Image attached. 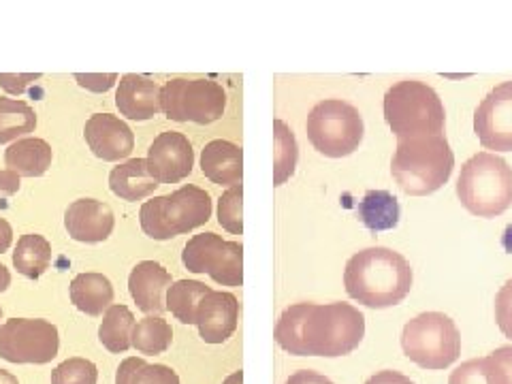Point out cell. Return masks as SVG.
Listing matches in <instances>:
<instances>
[{
  "instance_id": "obj_41",
  "label": "cell",
  "mask_w": 512,
  "mask_h": 384,
  "mask_svg": "<svg viewBox=\"0 0 512 384\" xmlns=\"http://www.w3.org/2000/svg\"><path fill=\"white\" fill-rule=\"evenodd\" d=\"M11 242H13V229H11V224H9L5 218H0V254L9 250Z\"/></svg>"
},
{
  "instance_id": "obj_38",
  "label": "cell",
  "mask_w": 512,
  "mask_h": 384,
  "mask_svg": "<svg viewBox=\"0 0 512 384\" xmlns=\"http://www.w3.org/2000/svg\"><path fill=\"white\" fill-rule=\"evenodd\" d=\"M22 182H20V175L13 173L9 169L0 171V207L7 205V199L13 197L15 192L20 190Z\"/></svg>"
},
{
  "instance_id": "obj_44",
  "label": "cell",
  "mask_w": 512,
  "mask_h": 384,
  "mask_svg": "<svg viewBox=\"0 0 512 384\" xmlns=\"http://www.w3.org/2000/svg\"><path fill=\"white\" fill-rule=\"evenodd\" d=\"M0 384H20V382L11 372H7V370H3V367H0Z\"/></svg>"
},
{
  "instance_id": "obj_22",
  "label": "cell",
  "mask_w": 512,
  "mask_h": 384,
  "mask_svg": "<svg viewBox=\"0 0 512 384\" xmlns=\"http://www.w3.org/2000/svg\"><path fill=\"white\" fill-rule=\"evenodd\" d=\"M73 306L88 316H101L114 306V286L103 274H79L71 282Z\"/></svg>"
},
{
  "instance_id": "obj_13",
  "label": "cell",
  "mask_w": 512,
  "mask_h": 384,
  "mask_svg": "<svg viewBox=\"0 0 512 384\" xmlns=\"http://www.w3.org/2000/svg\"><path fill=\"white\" fill-rule=\"evenodd\" d=\"M148 171L158 184H178L192 173L195 152L186 135L167 131L160 133L148 150Z\"/></svg>"
},
{
  "instance_id": "obj_26",
  "label": "cell",
  "mask_w": 512,
  "mask_h": 384,
  "mask_svg": "<svg viewBox=\"0 0 512 384\" xmlns=\"http://www.w3.org/2000/svg\"><path fill=\"white\" fill-rule=\"evenodd\" d=\"M212 288L197 280H178L167 291V310L184 325H197V310Z\"/></svg>"
},
{
  "instance_id": "obj_7",
  "label": "cell",
  "mask_w": 512,
  "mask_h": 384,
  "mask_svg": "<svg viewBox=\"0 0 512 384\" xmlns=\"http://www.w3.org/2000/svg\"><path fill=\"white\" fill-rule=\"evenodd\" d=\"M402 348L404 355L423 370H446L461 355V335L451 316L425 312L406 323Z\"/></svg>"
},
{
  "instance_id": "obj_45",
  "label": "cell",
  "mask_w": 512,
  "mask_h": 384,
  "mask_svg": "<svg viewBox=\"0 0 512 384\" xmlns=\"http://www.w3.org/2000/svg\"><path fill=\"white\" fill-rule=\"evenodd\" d=\"M0 318H3V308H0Z\"/></svg>"
},
{
  "instance_id": "obj_29",
  "label": "cell",
  "mask_w": 512,
  "mask_h": 384,
  "mask_svg": "<svg viewBox=\"0 0 512 384\" xmlns=\"http://www.w3.org/2000/svg\"><path fill=\"white\" fill-rule=\"evenodd\" d=\"M274 186H282L293 178L299 160L297 139L284 120H274Z\"/></svg>"
},
{
  "instance_id": "obj_12",
  "label": "cell",
  "mask_w": 512,
  "mask_h": 384,
  "mask_svg": "<svg viewBox=\"0 0 512 384\" xmlns=\"http://www.w3.org/2000/svg\"><path fill=\"white\" fill-rule=\"evenodd\" d=\"M474 131L485 150L512 152V82L495 86L476 107Z\"/></svg>"
},
{
  "instance_id": "obj_17",
  "label": "cell",
  "mask_w": 512,
  "mask_h": 384,
  "mask_svg": "<svg viewBox=\"0 0 512 384\" xmlns=\"http://www.w3.org/2000/svg\"><path fill=\"white\" fill-rule=\"evenodd\" d=\"M171 284V274L156 261L137 263L128 276V291L137 308L150 316H160L167 310V291Z\"/></svg>"
},
{
  "instance_id": "obj_11",
  "label": "cell",
  "mask_w": 512,
  "mask_h": 384,
  "mask_svg": "<svg viewBox=\"0 0 512 384\" xmlns=\"http://www.w3.org/2000/svg\"><path fill=\"white\" fill-rule=\"evenodd\" d=\"M182 263L192 274H207L222 286L244 284V246L227 242L216 233H201L188 239Z\"/></svg>"
},
{
  "instance_id": "obj_8",
  "label": "cell",
  "mask_w": 512,
  "mask_h": 384,
  "mask_svg": "<svg viewBox=\"0 0 512 384\" xmlns=\"http://www.w3.org/2000/svg\"><path fill=\"white\" fill-rule=\"evenodd\" d=\"M308 139L323 156L344 158L355 152L365 133V124L355 105L340 99H325L308 116Z\"/></svg>"
},
{
  "instance_id": "obj_37",
  "label": "cell",
  "mask_w": 512,
  "mask_h": 384,
  "mask_svg": "<svg viewBox=\"0 0 512 384\" xmlns=\"http://www.w3.org/2000/svg\"><path fill=\"white\" fill-rule=\"evenodd\" d=\"M37 79H41V73H0V86L7 94H22Z\"/></svg>"
},
{
  "instance_id": "obj_36",
  "label": "cell",
  "mask_w": 512,
  "mask_h": 384,
  "mask_svg": "<svg viewBox=\"0 0 512 384\" xmlns=\"http://www.w3.org/2000/svg\"><path fill=\"white\" fill-rule=\"evenodd\" d=\"M77 84L90 92H107L118 82L116 73H75Z\"/></svg>"
},
{
  "instance_id": "obj_23",
  "label": "cell",
  "mask_w": 512,
  "mask_h": 384,
  "mask_svg": "<svg viewBox=\"0 0 512 384\" xmlns=\"http://www.w3.org/2000/svg\"><path fill=\"white\" fill-rule=\"evenodd\" d=\"M402 207L399 201L387 190H367L359 201V220L370 231H389L399 224Z\"/></svg>"
},
{
  "instance_id": "obj_28",
  "label": "cell",
  "mask_w": 512,
  "mask_h": 384,
  "mask_svg": "<svg viewBox=\"0 0 512 384\" xmlns=\"http://www.w3.org/2000/svg\"><path fill=\"white\" fill-rule=\"evenodd\" d=\"M116 384H180L169 365H152L143 357H128L116 372Z\"/></svg>"
},
{
  "instance_id": "obj_35",
  "label": "cell",
  "mask_w": 512,
  "mask_h": 384,
  "mask_svg": "<svg viewBox=\"0 0 512 384\" xmlns=\"http://www.w3.org/2000/svg\"><path fill=\"white\" fill-rule=\"evenodd\" d=\"M448 384H487L485 359H470L461 363L448 378Z\"/></svg>"
},
{
  "instance_id": "obj_3",
  "label": "cell",
  "mask_w": 512,
  "mask_h": 384,
  "mask_svg": "<svg viewBox=\"0 0 512 384\" xmlns=\"http://www.w3.org/2000/svg\"><path fill=\"white\" fill-rule=\"evenodd\" d=\"M455 169V154L444 135H425L397 141L391 160L395 182L412 197L440 190Z\"/></svg>"
},
{
  "instance_id": "obj_5",
  "label": "cell",
  "mask_w": 512,
  "mask_h": 384,
  "mask_svg": "<svg viewBox=\"0 0 512 384\" xmlns=\"http://www.w3.org/2000/svg\"><path fill=\"white\" fill-rule=\"evenodd\" d=\"M457 197L478 218H495L512 205V169L504 158L478 152L461 167Z\"/></svg>"
},
{
  "instance_id": "obj_33",
  "label": "cell",
  "mask_w": 512,
  "mask_h": 384,
  "mask_svg": "<svg viewBox=\"0 0 512 384\" xmlns=\"http://www.w3.org/2000/svg\"><path fill=\"white\" fill-rule=\"evenodd\" d=\"M487 384H512V346L495 348L485 357Z\"/></svg>"
},
{
  "instance_id": "obj_20",
  "label": "cell",
  "mask_w": 512,
  "mask_h": 384,
  "mask_svg": "<svg viewBox=\"0 0 512 384\" xmlns=\"http://www.w3.org/2000/svg\"><path fill=\"white\" fill-rule=\"evenodd\" d=\"M52 146L39 137H24L5 150V165L20 178H41L52 167Z\"/></svg>"
},
{
  "instance_id": "obj_32",
  "label": "cell",
  "mask_w": 512,
  "mask_h": 384,
  "mask_svg": "<svg viewBox=\"0 0 512 384\" xmlns=\"http://www.w3.org/2000/svg\"><path fill=\"white\" fill-rule=\"evenodd\" d=\"M99 370L90 359L71 357L52 372V384H96Z\"/></svg>"
},
{
  "instance_id": "obj_30",
  "label": "cell",
  "mask_w": 512,
  "mask_h": 384,
  "mask_svg": "<svg viewBox=\"0 0 512 384\" xmlns=\"http://www.w3.org/2000/svg\"><path fill=\"white\" fill-rule=\"evenodd\" d=\"M173 342V329L165 318L146 316L135 323L133 348L141 355H163Z\"/></svg>"
},
{
  "instance_id": "obj_4",
  "label": "cell",
  "mask_w": 512,
  "mask_h": 384,
  "mask_svg": "<svg viewBox=\"0 0 512 384\" xmlns=\"http://www.w3.org/2000/svg\"><path fill=\"white\" fill-rule=\"evenodd\" d=\"M384 120L397 141L444 133V103L438 92L416 79L393 84L384 94Z\"/></svg>"
},
{
  "instance_id": "obj_27",
  "label": "cell",
  "mask_w": 512,
  "mask_h": 384,
  "mask_svg": "<svg viewBox=\"0 0 512 384\" xmlns=\"http://www.w3.org/2000/svg\"><path fill=\"white\" fill-rule=\"evenodd\" d=\"M35 128L37 116L28 103L0 96V146L24 139V135L35 133Z\"/></svg>"
},
{
  "instance_id": "obj_34",
  "label": "cell",
  "mask_w": 512,
  "mask_h": 384,
  "mask_svg": "<svg viewBox=\"0 0 512 384\" xmlns=\"http://www.w3.org/2000/svg\"><path fill=\"white\" fill-rule=\"evenodd\" d=\"M495 320H498L500 331L512 340V278L500 288L495 297Z\"/></svg>"
},
{
  "instance_id": "obj_9",
  "label": "cell",
  "mask_w": 512,
  "mask_h": 384,
  "mask_svg": "<svg viewBox=\"0 0 512 384\" xmlns=\"http://www.w3.org/2000/svg\"><path fill=\"white\" fill-rule=\"evenodd\" d=\"M227 92L212 79H169L160 90V109L173 122L212 124L222 118Z\"/></svg>"
},
{
  "instance_id": "obj_6",
  "label": "cell",
  "mask_w": 512,
  "mask_h": 384,
  "mask_svg": "<svg viewBox=\"0 0 512 384\" xmlns=\"http://www.w3.org/2000/svg\"><path fill=\"white\" fill-rule=\"evenodd\" d=\"M212 218V197L199 186H182L171 195L154 197L141 205V229L156 242L184 235Z\"/></svg>"
},
{
  "instance_id": "obj_14",
  "label": "cell",
  "mask_w": 512,
  "mask_h": 384,
  "mask_svg": "<svg viewBox=\"0 0 512 384\" xmlns=\"http://www.w3.org/2000/svg\"><path fill=\"white\" fill-rule=\"evenodd\" d=\"M84 137L92 154L107 163L126 158L135 148V135L126 122L111 114H94L86 122Z\"/></svg>"
},
{
  "instance_id": "obj_43",
  "label": "cell",
  "mask_w": 512,
  "mask_h": 384,
  "mask_svg": "<svg viewBox=\"0 0 512 384\" xmlns=\"http://www.w3.org/2000/svg\"><path fill=\"white\" fill-rule=\"evenodd\" d=\"M222 384H244V372H242V370L233 372L231 376L224 378V382H222Z\"/></svg>"
},
{
  "instance_id": "obj_31",
  "label": "cell",
  "mask_w": 512,
  "mask_h": 384,
  "mask_svg": "<svg viewBox=\"0 0 512 384\" xmlns=\"http://www.w3.org/2000/svg\"><path fill=\"white\" fill-rule=\"evenodd\" d=\"M218 222L233 235L244 233V186H231L218 201Z\"/></svg>"
},
{
  "instance_id": "obj_39",
  "label": "cell",
  "mask_w": 512,
  "mask_h": 384,
  "mask_svg": "<svg viewBox=\"0 0 512 384\" xmlns=\"http://www.w3.org/2000/svg\"><path fill=\"white\" fill-rule=\"evenodd\" d=\"M284 384H333V382L327 376L318 374L314 370H299V372L288 376V380Z\"/></svg>"
},
{
  "instance_id": "obj_40",
  "label": "cell",
  "mask_w": 512,
  "mask_h": 384,
  "mask_svg": "<svg viewBox=\"0 0 512 384\" xmlns=\"http://www.w3.org/2000/svg\"><path fill=\"white\" fill-rule=\"evenodd\" d=\"M365 384H414V382L395 370H382V372H376L372 378H367Z\"/></svg>"
},
{
  "instance_id": "obj_15",
  "label": "cell",
  "mask_w": 512,
  "mask_h": 384,
  "mask_svg": "<svg viewBox=\"0 0 512 384\" xmlns=\"http://www.w3.org/2000/svg\"><path fill=\"white\" fill-rule=\"evenodd\" d=\"M114 212L103 201L77 199L64 212L67 233L82 244H101L114 231Z\"/></svg>"
},
{
  "instance_id": "obj_2",
  "label": "cell",
  "mask_w": 512,
  "mask_h": 384,
  "mask_svg": "<svg viewBox=\"0 0 512 384\" xmlns=\"http://www.w3.org/2000/svg\"><path fill=\"white\" fill-rule=\"evenodd\" d=\"M344 284L346 293L367 308H393L410 293L412 267L391 248H365L348 259Z\"/></svg>"
},
{
  "instance_id": "obj_25",
  "label": "cell",
  "mask_w": 512,
  "mask_h": 384,
  "mask_svg": "<svg viewBox=\"0 0 512 384\" xmlns=\"http://www.w3.org/2000/svg\"><path fill=\"white\" fill-rule=\"evenodd\" d=\"M133 329H135V316L122 303H114L105 314L99 329V340L109 352H126L133 346Z\"/></svg>"
},
{
  "instance_id": "obj_42",
  "label": "cell",
  "mask_w": 512,
  "mask_h": 384,
  "mask_svg": "<svg viewBox=\"0 0 512 384\" xmlns=\"http://www.w3.org/2000/svg\"><path fill=\"white\" fill-rule=\"evenodd\" d=\"M9 284H11V274H9V269L0 263V293H5L7 288H9Z\"/></svg>"
},
{
  "instance_id": "obj_19",
  "label": "cell",
  "mask_w": 512,
  "mask_h": 384,
  "mask_svg": "<svg viewBox=\"0 0 512 384\" xmlns=\"http://www.w3.org/2000/svg\"><path fill=\"white\" fill-rule=\"evenodd\" d=\"M201 169L218 186H239L244 180V150L231 141L214 139L203 148Z\"/></svg>"
},
{
  "instance_id": "obj_1",
  "label": "cell",
  "mask_w": 512,
  "mask_h": 384,
  "mask_svg": "<svg viewBox=\"0 0 512 384\" xmlns=\"http://www.w3.org/2000/svg\"><path fill=\"white\" fill-rule=\"evenodd\" d=\"M365 316L350 303H295L288 306L274 331L282 350L295 357H344L359 348Z\"/></svg>"
},
{
  "instance_id": "obj_16",
  "label": "cell",
  "mask_w": 512,
  "mask_h": 384,
  "mask_svg": "<svg viewBox=\"0 0 512 384\" xmlns=\"http://www.w3.org/2000/svg\"><path fill=\"white\" fill-rule=\"evenodd\" d=\"M239 301L233 293L210 291L197 310V327L205 344H224L237 329Z\"/></svg>"
},
{
  "instance_id": "obj_18",
  "label": "cell",
  "mask_w": 512,
  "mask_h": 384,
  "mask_svg": "<svg viewBox=\"0 0 512 384\" xmlns=\"http://www.w3.org/2000/svg\"><path fill=\"white\" fill-rule=\"evenodd\" d=\"M160 88L148 75L128 73L120 77L116 90V105L128 120H150L160 109Z\"/></svg>"
},
{
  "instance_id": "obj_10",
  "label": "cell",
  "mask_w": 512,
  "mask_h": 384,
  "mask_svg": "<svg viewBox=\"0 0 512 384\" xmlns=\"http://www.w3.org/2000/svg\"><path fill=\"white\" fill-rule=\"evenodd\" d=\"M60 348L56 325L43 318H9L0 325V359L18 365L50 363Z\"/></svg>"
},
{
  "instance_id": "obj_24",
  "label": "cell",
  "mask_w": 512,
  "mask_h": 384,
  "mask_svg": "<svg viewBox=\"0 0 512 384\" xmlns=\"http://www.w3.org/2000/svg\"><path fill=\"white\" fill-rule=\"evenodd\" d=\"M52 263V244L43 235L28 233L18 239L13 252V265L22 276L39 280Z\"/></svg>"
},
{
  "instance_id": "obj_21",
  "label": "cell",
  "mask_w": 512,
  "mask_h": 384,
  "mask_svg": "<svg viewBox=\"0 0 512 384\" xmlns=\"http://www.w3.org/2000/svg\"><path fill=\"white\" fill-rule=\"evenodd\" d=\"M160 184L148 171L146 158H131L126 163L111 169L109 188L124 201H141L158 188Z\"/></svg>"
}]
</instances>
